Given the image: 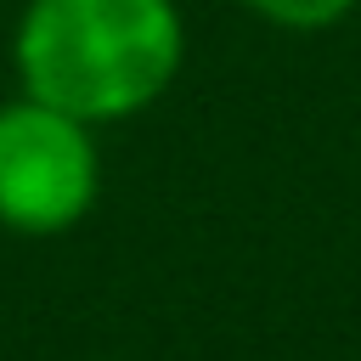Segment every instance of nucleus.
Returning a JSON list of instances; mask_svg holds the SVG:
<instances>
[{"instance_id": "2", "label": "nucleus", "mask_w": 361, "mask_h": 361, "mask_svg": "<svg viewBox=\"0 0 361 361\" xmlns=\"http://www.w3.org/2000/svg\"><path fill=\"white\" fill-rule=\"evenodd\" d=\"M102 152L96 130L28 90L0 102V226L56 237L96 209Z\"/></svg>"}, {"instance_id": "1", "label": "nucleus", "mask_w": 361, "mask_h": 361, "mask_svg": "<svg viewBox=\"0 0 361 361\" xmlns=\"http://www.w3.org/2000/svg\"><path fill=\"white\" fill-rule=\"evenodd\" d=\"M186 62L175 0H23L11 28L17 90L96 124L147 113Z\"/></svg>"}, {"instance_id": "3", "label": "nucleus", "mask_w": 361, "mask_h": 361, "mask_svg": "<svg viewBox=\"0 0 361 361\" xmlns=\"http://www.w3.org/2000/svg\"><path fill=\"white\" fill-rule=\"evenodd\" d=\"M237 6H243L248 17L282 28V34H327V28H338L361 0H237Z\"/></svg>"}]
</instances>
